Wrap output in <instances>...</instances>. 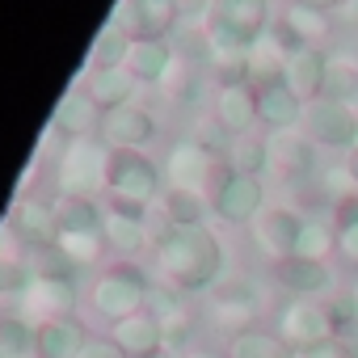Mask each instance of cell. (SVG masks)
<instances>
[{
	"instance_id": "19",
	"label": "cell",
	"mask_w": 358,
	"mask_h": 358,
	"mask_svg": "<svg viewBox=\"0 0 358 358\" xmlns=\"http://www.w3.org/2000/svg\"><path fill=\"white\" fill-rule=\"evenodd\" d=\"M228 358H299L282 337H274V333H262V329H245V333H236V341H232V354Z\"/></svg>"
},
{
	"instance_id": "11",
	"label": "cell",
	"mask_w": 358,
	"mask_h": 358,
	"mask_svg": "<svg viewBox=\"0 0 358 358\" xmlns=\"http://www.w3.org/2000/svg\"><path fill=\"white\" fill-rule=\"evenodd\" d=\"M215 118L224 131L249 135V127L257 122V89L249 80H224V89L215 97Z\"/></svg>"
},
{
	"instance_id": "29",
	"label": "cell",
	"mask_w": 358,
	"mask_h": 358,
	"mask_svg": "<svg viewBox=\"0 0 358 358\" xmlns=\"http://www.w3.org/2000/svg\"><path fill=\"white\" fill-rule=\"evenodd\" d=\"M354 299H358V282H354Z\"/></svg>"
},
{
	"instance_id": "12",
	"label": "cell",
	"mask_w": 358,
	"mask_h": 358,
	"mask_svg": "<svg viewBox=\"0 0 358 358\" xmlns=\"http://www.w3.org/2000/svg\"><path fill=\"white\" fill-rule=\"evenodd\" d=\"M303 106H308V101H303L299 93H291L282 80L257 89V122H266L270 131H291V127H299V122H303Z\"/></svg>"
},
{
	"instance_id": "4",
	"label": "cell",
	"mask_w": 358,
	"mask_h": 358,
	"mask_svg": "<svg viewBox=\"0 0 358 358\" xmlns=\"http://www.w3.org/2000/svg\"><path fill=\"white\" fill-rule=\"evenodd\" d=\"M266 190H262V177L253 173H236V169H224L220 186H215V211L228 220V224H253L266 207Z\"/></svg>"
},
{
	"instance_id": "24",
	"label": "cell",
	"mask_w": 358,
	"mask_h": 358,
	"mask_svg": "<svg viewBox=\"0 0 358 358\" xmlns=\"http://www.w3.org/2000/svg\"><path fill=\"white\" fill-rule=\"evenodd\" d=\"M299 358H358V345H354L350 337H329V341H320V345L303 350Z\"/></svg>"
},
{
	"instance_id": "2",
	"label": "cell",
	"mask_w": 358,
	"mask_h": 358,
	"mask_svg": "<svg viewBox=\"0 0 358 358\" xmlns=\"http://www.w3.org/2000/svg\"><path fill=\"white\" fill-rule=\"evenodd\" d=\"M303 135L324 148V152H350L358 143V110L350 101H333V97H316L303 106Z\"/></svg>"
},
{
	"instance_id": "20",
	"label": "cell",
	"mask_w": 358,
	"mask_h": 358,
	"mask_svg": "<svg viewBox=\"0 0 358 358\" xmlns=\"http://www.w3.org/2000/svg\"><path fill=\"white\" fill-rule=\"evenodd\" d=\"M333 253H337V232H333V224H320V220H303V228H299V241H295V257L329 262Z\"/></svg>"
},
{
	"instance_id": "27",
	"label": "cell",
	"mask_w": 358,
	"mask_h": 358,
	"mask_svg": "<svg viewBox=\"0 0 358 358\" xmlns=\"http://www.w3.org/2000/svg\"><path fill=\"white\" fill-rule=\"evenodd\" d=\"M341 164H345V173H350V182H354V190H358V143H354V148L345 152V160H341Z\"/></svg>"
},
{
	"instance_id": "16",
	"label": "cell",
	"mask_w": 358,
	"mask_h": 358,
	"mask_svg": "<svg viewBox=\"0 0 358 358\" xmlns=\"http://www.w3.org/2000/svg\"><path fill=\"white\" fill-rule=\"evenodd\" d=\"M333 232H337V257L358 270V190L333 203Z\"/></svg>"
},
{
	"instance_id": "10",
	"label": "cell",
	"mask_w": 358,
	"mask_h": 358,
	"mask_svg": "<svg viewBox=\"0 0 358 358\" xmlns=\"http://www.w3.org/2000/svg\"><path fill=\"white\" fill-rule=\"evenodd\" d=\"M333 26H337V22H329V13H316V9L299 5V0H291L287 13H282V22H278L274 30L291 43V51H295V47H320V51H324V43L333 38Z\"/></svg>"
},
{
	"instance_id": "21",
	"label": "cell",
	"mask_w": 358,
	"mask_h": 358,
	"mask_svg": "<svg viewBox=\"0 0 358 358\" xmlns=\"http://www.w3.org/2000/svg\"><path fill=\"white\" fill-rule=\"evenodd\" d=\"M228 169H236V173H253V177H262V169H270V148H266V139H253V135H241V139L232 143V160H228Z\"/></svg>"
},
{
	"instance_id": "28",
	"label": "cell",
	"mask_w": 358,
	"mask_h": 358,
	"mask_svg": "<svg viewBox=\"0 0 358 358\" xmlns=\"http://www.w3.org/2000/svg\"><path fill=\"white\" fill-rule=\"evenodd\" d=\"M199 358H220V354H199Z\"/></svg>"
},
{
	"instance_id": "14",
	"label": "cell",
	"mask_w": 358,
	"mask_h": 358,
	"mask_svg": "<svg viewBox=\"0 0 358 358\" xmlns=\"http://www.w3.org/2000/svg\"><path fill=\"white\" fill-rule=\"evenodd\" d=\"M156 186H160V177H156V169H152L139 152H122V156L114 160V190H118V194L143 203V199L156 194Z\"/></svg>"
},
{
	"instance_id": "8",
	"label": "cell",
	"mask_w": 358,
	"mask_h": 358,
	"mask_svg": "<svg viewBox=\"0 0 358 358\" xmlns=\"http://www.w3.org/2000/svg\"><path fill=\"white\" fill-rule=\"evenodd\" d=\"M324 68H329V51H320V47H295L287 55L282 85L291 93H299L303 101H316V97H324Z\"/></svg>"
},
{
	"instance_id": "5",
	"label": "cell",
	"mask_w": 358,
	"mask_h": 358,
	"mask_svg": "<svg viewBox=\"0 0 358 358\" xmlns=\"http://www.w3.org/2000/svg\"><path fill=\"white\" fill-rule=\"evenodd\" d=\"M270 148V169L287 182H303L316 169V143L303 135V127H291V131H270L266 139Z\"/></svg>"
},
{
	"instance_id": "22",
	"label": "cell",
	"mask_w": 358,
	"mask_h": 358,
	"mask_svg": "<svg viewBox=\"0 0 358 358\" xmlns=\"http://www.w3.org/2000/svg\"><path fill=\"white\" fill-rule=\"evenodd\" d=\"M152 118L143 114V110H118L114 114V135L122 139V143H143V139H152Z\"/></svg>"
},
{
	"instance_id": "23",
	"label": "cell",
	"mask_w": 358,
	"mask_h": 358,
	"mask_svg": "<svg viewBox=\"0 0 358 358\" xmlns=\"http://www.w3.org/2000/svg\"><path fill=\"white\" fill-rule=\"evenodd\" d=\"M324 308H329V320H333L337 337H345L350 329H358V299H354V291H341V295H333Z\"/></svg>"
},
{
	"instance_id": "9",
	"label": "cell",
	"mask_w": 358,
	"mask_h": 358,
	"mask_svg": "<svg viewBox=\"0 0 358 358\" xmlns=\"http://www.w3.org/2000/svg\"><path fill=\"white\" fill-rule=\"evenodd\" d=\"M274 278L295 295V299H316V295H324L329 287H333V270H329V262H312V257H282V262H274Z\"/></svg>"
},
{
	"instance_id": "3",
	"label": "cell",
	"mask_w": 358,
	"mask_h": 358,
	"mask_svg": "<svg viewBox=\"0 0 358 358\" xmlns=\"http://www.w3.org/2000/svg\"><path fill=\"white\" fill-rule=\"evenodd\" d=\"M278 337H282L295 354H303V350H312V345L337 337V329H333L324 303H316V299H291V303L282 308V316H278Z\"/></svg>"
},
{
	"instance_id": "13",
	"label": "cell",
	"mask_w": 358,
	"mask_h": 358,
	"mask_svg": "<svg viewBox=\"0 0 358 358\" xmlns=\"http://www.w3.org/2000/svg\"><path fill=\"white\" fill-rule=\"evenodd\" d=\"M127 17L135 38H164L182 17V5L177 0H127Z\"/></svg>"
},
{
	"instance_id": "18",
	"label": "cell",
	"mask_w": 358,
	"mask_h": 358,
	"mask_svg": "<svg viewBox=\"0 0 358 358\" xmlns=\"http://www.w3.org/2000/svg\"><path fill=\"white\" fill-rule=\"evenodd\" d=\"M127 64H131V76H139V80H160V76L169 72L173 55H169V43H164V38H135L131 51H127Z\"/></svg>"
},
{
	"instance_id": "15",
	"label": "cell",
	"mask_w": 358,
	"mask_h": 358,
	"mask_svg": "<svg viewBox=\"0 0 358 358\" xmlns=\"http://www.w3.org/2000/svg\"><path fill=\"white\" fill-rule=\"evenodd\" d=\"M324 97L333 101H358V55L354 51H329L324 68Z\"/></svg>"
},
{
	"instance_id": "6",
	"label": "cell",
	"mask_w": 358,
	"mask_h": 358,
	"mask_svg": "<svg viewBox=\"0 0 358 358\" xmlns=\"http://www.w3.org/2000/svg\"><path fill=\"white\" fill-rule=\"evenodd\" d=\"M299 228H303V215H299V211H291V207H266V211L253 220V245H257L270 262H282V257L295 253Z\"/></svg>"
},
{
	"instance_id": "1",
	"label": "cell",
	"mask_w": 358,
	"mask_h": 358,
	"mask_svg": "<svg viewBox=\"0 0 358 358\" xmlns=\"http://www.w3.org/2000/svg\"><path fill=\"white\" fill-rule=\"evenodd\" d=\"M160 253H164V270L182 287H207L220 274V262H224L215 232H207L203 224L199 228H177L164 241Z\"/></svg>"
},
{
	"instance_id": "25",
	"label": "cell",
	"mask_w": 358,
	"mask_h": 358,
	"mask_svg": "<svg viewBox=\"0 0 358 358\" xmlns=\"http://www.w3.org/2000/svg\"><path fill=\"white\" fill-rule=\"evenodd\" d=\"M337 22L350 26V30H358V0H345V5L337 9Z\"/></svg>"
},
{
	"instance_id": "7",
	"label": "cell",
	"mask_w": 358,
	"mask_h": 358,
	"mask_svg": "<svg viewBox=\"0 0 358 358\" xmlns=\"http://www.w3.org/2000/svg\"><path fill=\"white\" fill-rule=\"evenodd\" d=\"M211 22L232 30L245 43H257L270 30V0H215V5H211Z\"/></svg>"
},
{
	"instance_id": "26",
	"label": "cell",
	"mask_w": 358,
	"mask_h": 358,
	"mask_svg": "<svg viewBox=\"0 0 358 358\" xmlns=\"http://www.w3.org/2000/svg\"><path fill=\"white\" fill-rule=\"evenodd\" d=\"M299 5H308V9H316V13H337L345 0H299Z\"/></svg>"
},
{
	"instance_id": "17",
	"label": "cell",
	"mask_w": 358,
	"mask_h": 358,
	"mask_svg": "<svg viewBox=\"0 0 358 358\" xmlns=\"http://www.w3.org/2000/svg\"><path fill=\"white\" fill-rule=\"evenodd\" d=\"M169 173H173V182H177V190H199V186H207V173H211V156L203 152V148H194V143H182L173 152V160H169Z\"/></svg>"
}]
</instances>
